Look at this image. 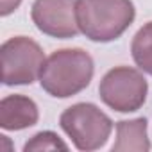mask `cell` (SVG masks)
I'll return each mask as SVG.
<instances>
[{
  "label": "cell",
  "mask_w": 152,
  "mask_h": 152,
  "mask_svg": "<svg viewBox=\"0 0 152 152\" xmlns=\"http://www.w3.org/2000/svg\"><path fill=\"white\" fill-rule=\"evenodd\" d=\"M93 73V57L86 50L61 48L45 59L39 72V84L50 97L68 99L86 90Z\"/></svg>",
  "instance_id": "1"
},
{
  "label": "cell",
  "mask_w": 152,
  "mask_h": 152,
  "mask_svg": "<svg viewBox=\"0 0 152 152\" xmlns=\"http://www.w3.org/2000/svg\"><path fill=\"white\" fill-rule=\"evenodd\" d=\"M75 18L88 39L107 43L118 39L132 25L136 9L131 0H77Z\"/></svg>",
  "instance_id": "2"
},
{
  "label": "cell",
  "mask_w": 152,
  "mask_h": 152,
  "mask_svg": "<svg viewBox=\"0 0 152 152\" xmlns=\"http://www.w3.org/2000/svg\"><path fill=\"white\" fill-rule=\"evenodd\" d=\"M59 125L75 148L83 152L102 148L113 132V120L90 102H79L66 107L59 116Z\"/></svg>",
  "instance_id": "3"
},
{
  "label": "cell",
  "mask_w": 152,
  "mask_h": 152,
  "mask_svg": "<svg viewBox=\"0 0 152 152\" xmlns=\"http://www.w3.org/2000/svg\"><path fill=\"white\" fill-rule=\"evenodd\" d=\"M2 83L6 86H27L39 79L45 63L43 48L27 36H15L0 47Z\"/></svg>",
  "instance_id": "4"
},
{
  "label": "cell",
  "mask_w": 152,
  "mask_h": 152,
  "mask_svg": "<svg viewBox=\"0 0 152 152\" xmlns=\"http://www.w3.org/2000/svg\"><path fill=\"white\" fill-rule=\"evenodd\" d=\"M148 93V84L143 73L131 66L111 68L100 81L99 97L100 100L118 113L138 111Z\"/></svg>",
  "instance_id": "5"
},
{
  "label": "cell",
  "mask_w": 152,
  "mask_h": 152,
  "mask_svg": "<svg viewBox=\"0 0 152 152\" xmlns=\"http://www.w3.org/2000/svg\"><path fill=\"white\" fill-rule=\"evenodd\" d=\"M75 2L77 0H34L31 18L38 31L50 38H75L81 32L75 18Z\"/></svg>",
  "instance_id": "6"
},
{
  "label": "cell",
  "mask_w": 152,
  "mask_h": 152,
  "mask_svg": "<svg viewBox=\"0 0 152 152\" xmlns=\"http://www.w3.org/2000/svg\"><path fill=\"white\" fill-rule=\"evenodd\" d=\"M39 120L38 106L25 95H7L0 100V127L4 131H23Z\"/></svg>",
  "instance_id": "7"
},
{
  "label": "cell",
  "mask_w": 152,
  "mask_h": 152,
  "mask_svg": "<svg viewBox=\"0 0 152 152\" xmlns=\"http://www.w3.org/2000/svg\"><path fill=\"white\" fill-rule=\"evenodd\" d=\"M113 152H147L150 141L147 134V118L116 122V141L111 147Z\"/></svg>",
  "instance_id": "8"
},
{
  "label": "cell",
  "mask_w": 152,
  "mask_h": 152,
  "mask_svg": "<svg viewBox=\"0 0 152 152\" xmlns=\"http://www.w3.org/2000/svg\"><path fill=\"white\" fill-rule=\"evenodd\" d=\"M131 54L140 70L152 75V22L145 23L132 38Z\"/></svg>",
  "instance_id": "9"
},
{
  "label": "cell",
  "mask_w": 152,
  "mask_h": 152,
  "mask_svg": "<svg viewBox=\"0 0 152 152\" xmlns=\"http://www.w3.org/2000/svg\"><path fill=\"white\" fill-rule=\"evenodd\" d=\"M39 150H68V145L52 131H41L34 134L25 145L23 152H39Z\"/></svg>",
  "instance_id": "10"
},
{
  "label": "cell",
  "mask_w": 152,
  "mask_h": 152,
  "mask_svg": "<svg viewBox=\"0 0 152 152\" xmlns=\"http://www.w3.org/2000/svg\"><path fill=\"white\" fill-rule=\"evenodd\" d=\"M22 4V0H2V6H0V15L2 16H7L11 15L13 11H16Z\"/></svg>",
  "instance_id": "11"
}]
</instances>
